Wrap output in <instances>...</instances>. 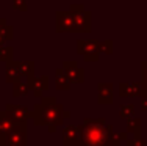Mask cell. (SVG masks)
<instances>
[{"instance_id": "obj_1", "label": "cell", "mask_w": 147, "mask_h": 146, "mask_svg": "<svg viewBox=\"0 0 147 146\" xmlns=\"http://www.w3.org/2000/svg\"><path fill=\"white\" fill-rule=\"evenodd\" d=\"M64 118H69V112L63 109V105L57 102L53 96L42 97L41 104H38L33 110L34 123L39 126H49L50 132H55V127L59 126Z\"/></svg>"}, {"instance_id": "obj_2", "label": "cell", "mask_w": 147, "mask_h": 146, "mask_svg": "<svg viewBox=\"0 0 147 146\" xmlns=\"http://www.w3.org/2000/svg\"><path fill=\"white\" fill-rule=\"evenodd\" d=\"M113 127L105 120H85L82 126L83 146H111Z\"/></svg>"}, {"instance_id": "obj_3", "label": "cell", "mask_w": 147, "mask_h": 146, "mask_svg": "<svg viewBox=\"0 0 147 146\" xmlns=\"http://www.w3.org/2000/svg\"><path fill=\"white\" fill-rule=\"evenodd\" d=\"M71 11L74 13V22H75L74 32H91V13L86 11L85 6L77 3L71 6Z\"/></svg>"}, {"instance_id": "obj_4", "label": "cell", "mask_w": 147, "mask_h": 146, "mask_svg": "<svg viewBox=\"0 0 147 146\" xmlns=\"http://www.w3.org/2000/svg\"><path fill=\"white\" fill-rule=\"evenodd\" d=\"M77 52L82 54L85 57V60L96 61L100 54V44L99 41H94V39H89V41L78 39L77 41Z\"/></svg>"}, {"instance_id": "obj_5", "label": "cell", "mask_w": 147, "mask_h": 146, "mask_svg": "<svg viewBox=\"0 0 147 146\" xmlns=\"http://www.w3.org/2000/svg\"><path fill=\"white\" fill-rule=\"evenodd\" d=\"M27 143V124H16L5 137L6 146H25Z\"/></svg>"}, {"instance_id": "obj_6", "label": "cell", "mask_w": 147, "mask_h": 146, "mask_svg": "<svg viewBox=\"0 0 147 146\" xmlns=\"http://www.w3.org/2000/svg\"><path fill=\"white\" fill-rule=\"evenodd\" d=\"M5 113L8 115V116L11 118V121L16 124H24L31 116L30 110L24 105H19V104H8L6 109H5Z\"/></svg>"}, {"instance_id": "obj_7", "label": "cell", "mask_w": 147, "mask_h": 146, "mask_svg": "<svg viewBox=\"0 0 147 146\" xmlns=\"http://www.w3.org/2000/svg\"><path fill=\"white\" fill-rule=\"evenodd\" d=\"M63 141L64 146H83L82 140V126L71 124L63 132Z\"/></svg>"}, {"instance_id": "obj_8", "label": "cell", "mask_w": 147, "mask_h": 146, "mask_svg": "<svg viewBox=\"0 0 147 146\" xmlns=\"http://www.w3.org/2000/svg\"><path fill=\"white\" fill-rule=\"evenodd\" d=\"M75 22H74V13L69 11H58L57 13V30L58 32H74Z\"/></svg>"}, {"instance_id": "obj_9", "label": "cell", "mask_w": 147, "mask_h": 146, "mask_svg": "<svg viewBox=\"0 0 147 146\" xmlns=\"http://www.w3.org/2000/svg\"><path fill=\"white\" fill-rule=\"evenodd\" d=\"M27 85H28V88L33 91L34 96L41 97V96H42V93L49 90V79L45 77V75H39V77H36V75L33 74L31 77L27 79Z\"/></svg>"}, {"instance_id": "obj_10", "label": "cell", "mask_w": 147, "mask_h": 146, "mask_svg": "<svg viewBox=\"0 0 147 146\" xmlns=\"http://www.w3.org/2000/svg\"><path fill=\"white\" fill-rule=\"evenodd\" d=\"M63 71H64V74L67 75V79L71 82H77V83H82L83 82V77H85V74H83V69L78 68V65L75 63V61H64L63 63Z\"/></svg>"}, {"instance_id": "obj_11", "label": "cell", "mask_w": 147, "mask_h": 146, "mask_svg": "<svg viewBox=\"0 0 147 146\" xmlns=\"http://www.w3.org/2000/svg\"><path fill=\"white\" fill-rule=\"evenodd\" d=\"M119 91H121V96H142V93H144V86H142V83H121L119 85Z\"/></svg>"}, {"instance_id": "obj_12", "label": "cell", "mask_w": 147, "mask_h": 146, "mask_svg": "<svg viewBox=\"0 0 147 146\" xmlns=\"http://www.w3.org/2000/svg\"><path fill=\"white\" fill-rule=\"evenodd\" d=\"M5 77H6V82L8 83H17L20 82V69H19V61H9L6 63V69H5Z\"/></svg>"}, {"instance_id": "obj_13", "label": "cell", "mask_w": 147, "mask_h": 146, "mask_svg": "<svg viewBox=\"0 0 147 146\" xmlns=\"http://www.w3.org/2000/svg\"><path fill=\"white\" fill-rule=\"evenodd\" d=\"M99 94H97V101L102 104H110L113 101V85L111 83H99L97 86Z\"/></svg>"}, {"instance_id": "obj_14", "label": "cell", "mask_w": 147, "mask_h": 146, "mask_svg": "<svg viewBox=\"0 0 147 146\" xmlns=\"http://www.w3.org/2000/svg\"><path fill=\"white\" fill-rule=\"evenodd\" d=\"M14 126H16V123H13L11 118L5 113V110L0 112V141H2V143H5L6 134H8Z\"/></svg>"}, {"instance_id": "obj_15", "label": "cell", "mask_w": 147, "mask_h": 146, "mask_svg": "<svg viewBox=\"0 0 147 146\" xmlns=\"http://www.w3.org/2000/svg\"><path fill=\"white\" fill-rule=\"evenodd\" d=\"M55 85H57V90H69V86H71V80L67 79L63 69L55 71Z\"/></svg>"}, {"instance_id": "obj_16", "label": "cell", "mask_w": 147, "mask_h": 146, "mask_svg": "<svg viewBox=\"0 0 147 146\" xmlns=\"http://www.w3.org/2000/svg\"><path fill=\"white\" fill-rule=\"evenodd\" d=\"M9 39H13V27L6 25L5 19H0V47Z\"/></svg>"}, {"instance_id": "obj_17", "label": "cell", "mask_w": 147, "mask_h": 146, "mask_svg": "<svg viewBox=\"0 0 147 146\" xmlns=\"http://www.w3.org/2000/svg\"><path fill=\"white\" fill-rule=\"evenodd\" d=\"M127 130L131 132L136 138H139V135H141V120L139 118H130L127 121Z\"/></svg>"}, {"instance_id": "obj_18", "label": "cell", "mask_w": 147, "mask_h": 146, "mask_svg": "<svg viewBox=\"0 0 147 146\" xmlns=\"http://www.w3.org/2000/svg\"><path fill=\"white\" fill-rule=\"evenodd\" d=\"M20 75H25L27 79L34 74V63L33 61H19Z\"/></svg>"}, {"instance_id": "obj_19", "label": "cell", "mask_w": 147, "mask_h": 146, "mask_svg": "<svg viewBox=\"0 0 147 146\" xmlns=\"http://www.w3.org/2000/svg\"><path fill=\"white\" fill-rule=\"evenodd\" d=\"M28 91H30V88H28V85H27V82L25 83H24V82H17V83L13 85V96H16V97L27 94Z\"/></svg>"}, {"instance_id": "obj_20", "label": "cell", "mask_w": 147, "mask_h": 146, "mask_svg": "<svg viewBox=\"0 0 147 146\" xmlns=\"http://www.w3.org/2000/svg\"><path fill=\"white\" fill-rule=\"evenodd\" d=\"M0 60L9 63L13 61V47L11 46H2L0 47Z\"/></svg>"}, {"instance_id": "obj_21", "label": "cell", "mask_w": 147, "mask_h": 146, "mask_svg": "<svg viewBox=\"0 0 147 146\" xmlns=\"http://www.w3.org/2000/svg\"><path fill=\"white\" fill-rule=\"evenodd\" d=\"M128 135L125 134V132H113V135H111V146H119L121 143H124V141H127Z\"/></svg>"}, {"instance_id": "obj_22", "label": "cell", "mask_w": 147, "mask_h": 146, "mask_svg": "<svg viewBox=\"0 0 147 146\" xmlns=\"http://www.w3.org/2000/svg\"><path fill=\"white\" fill-rule=\"evenodd\" d=\"M133 112H135V107H133V104H128V105H122L121 110H119V115H121V118H125V120H130Z\"/></svg>"}, {"instance_id": "obj_23", "label": "cell", "mask_w": 147, "mask_h": 146, "mask_svg": "<svg viewBox=\"0 0 147 146\" xmlns=\"http://www.w3.org/2000/svg\"><path fill=\"white\" fill-rule=\"evenodd\" d=\"M100 52H103V54H111V52H113V43H111V41H103V43L100 44Z\"/></svg>"}, {"instance_id": "obj_24", "label": "cell", "mask_w": 147, "mask_h": 146, "mask_svg": "<svg viewBox=\"0 0 147 146\" xmlns=\"http://www.w3.org/2000/svg\"><path fill=\"white\" fill-rule=\"evenodd\" d=\"M13 6H14L16 10L25 11L27 10V0H13Z\"/></svg>"}, {"instance_id": "obj_25", "label": "cell", "mask_w": 147, "mask_h": 146, "mask_svg": "<svg viewBox=\"0 0 147 146\" xmlns=\"http://www.w3.org/2000/svg\"><path fill=\"white\" fill-rule=\"evenodd\" d=\"M141 110L147 112V91H144L141 96Z\"/></svg>"}, {"instance_id": "obj_26", "label": "cell", "mask_w": 147, "mask_h": 146, "mask_svg": "<svg viewBox=\"0 0 147 146\" xmlns=\"http://www.w3.org/2000/svg\"><path fill=\"white\" fill-rule=\"evenodd\" d=\"M128 146H147L142 140H139V138H135V140L128 141Z\"/></svg>"}]
</instances>
